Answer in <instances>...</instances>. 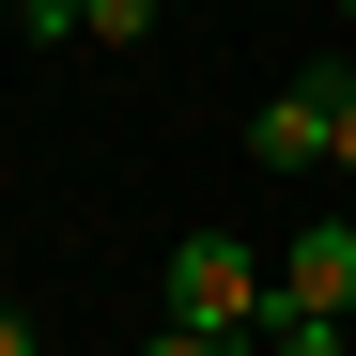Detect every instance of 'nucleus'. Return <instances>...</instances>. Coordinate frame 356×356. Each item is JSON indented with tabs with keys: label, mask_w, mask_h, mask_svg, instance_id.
<instances>
[{
	"label": "nucleus",
	"mask_w": 356,
	"mask_h": 356,
	"mask_svg": "<svg viewBox=\"0 0 356 356\" xmlns=\"http://www.w3.org/2000/svg\"><path fill=\"white\" fill-rule=\"evenodd\" d=\"M279 294H294V310H325V325H356V202H341V217H294Z\"/></svg>",
	"instance_id": "obj_2"
},
{
	"label": "nucleus",
	"mask_w": 356,
	"mask_h": 356,
	"mask_svg": "<svg viewBox=\"0 0 356 356\" xmlns=\"http://www.w3.org/2000/svg\"><path fill=\"white\" fill-rule=\"evenodd\" d=\"M140 356H232V341H202V325H155V341H140Z\"/></svg>",
	"instance_id": "obj_9"
},
{
	"label": "nucleus",
	"mask_w": 356,
	"mask_h": 356,
	"mask_svg": "<svg viewBox=\"0 0 356 356\" xmlns=\"http://www.w3.org/2000/svg\"><path fill=\"white\" fill-rule=\"evenodd\" d=\"M341 16H356V0H341Z\"/></svg>",
	"instance_id": "obj_10"
},
{
	"label": "nucleus",
	"mask_w": 356,
	"mask_h": 356,
	"mask_svg": "<svg viewBox=\"0 0 356 356\" xmlns=\"http://www.w3.org/2000/svg\"><path fill=\"white\" fill-rule=\"evenodd\" d=\"M325 140H341V78H294V93L248 108V155L279 170V186H294V170H325Z\"/></svg>",
	"instance_id": "obj_3"
},
{
	"label": "nucleus",
	"mask_w": 356,
	"mask_h": 356,
	"mask_svg": "<svg viewBox=\"0 0 356 356\" xmlns=\"http://www.w3.org/2000/svg\"><path fill=\"white\" fill-rule=\"evenodd\" d=\"M0 356H47V325H31V310H16V294H0Z\"/></svg>",
	"instance_id": "obj_8"
},
{
	"label": "nucleus",
	"mask_w": 356,
	"mask_h": 356,
	"mask_svg": "<svg viewBox=\"0 0 356 356\" xmlns=\"http://www.w3.org/2000/svg\"><path fill=\"white\" fill-rule=\"evenodd\" d=\"M16 31H31V47H63V31H78V0H16Z\"/></svg>",
	"instance_id": "obj_7"
},
{
	"label": "nucleus",
	"mask_w": 356,
	"mask_h": 356,
	"mask_svg": "<svg viewBox=\"0 0 356 356\" xmlns=\"http://www.w3.org/2000/svg\"><path fill=\"white\" fill-rule=\"evenodd\" d=\"M170 325H202V341H264V325H279V264L248 248V232H186V248H170Z\"/></svg>",
	"instance_id": "obj_1"
},
{
	"label": "nucleus",
	"mask_w": 356,
	"mask_h": 356,
	"mask_svg": "<svg viewBox=\"0 0 356 356\" xmlns=\"http://www.w3.org/2000/svg\"><path fill=\"white\" fill-rule=\"evenodd\" d=\"M325 186L356 202V78H341V140H325Z\"/></svg>",
	"instance_id": "obj_6"
},
{
	"label": "nucleus",
	"mask_w": 356,
	"mask_h": 356,
	"mask_svg": "<svg viewBox=\"0 0 356 356\" xmlns=\"http://www.w3.org/2000/svg\"><path fill=\"white\" fill-rule=\"evenodd\" d=\"M155 31V0H78V47H140Z\"/></svg>",
	"instance_id": "obj_5"
},
{
	"label": "nucleus",
	"mask_w": 356,
	"mask_h": 356,
	"mask_svg": "<svg viewBox=\"0 0 356 356\" xmlns=\"http://www.w3.org/2000/svg\"><path fill=\"white\" fill-rule=\"evenodd\" d=\"M264 356H356V341H341L325 310H294V294H279V325H264Z\"/></svg>",
	"instance_id": "obj_4"
}]
</instances>
